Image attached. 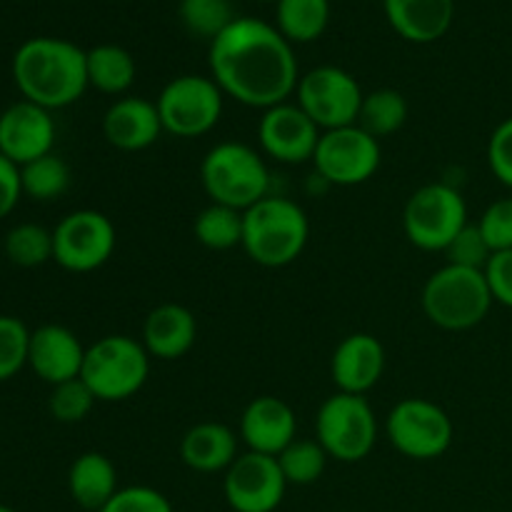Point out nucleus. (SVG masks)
Returning a JSON list of instances; mask_svg holds the SVG:
<instances>
[{"mask_svg": "<svg viewBox=\"0 0 512 512\" xmlns=\"http://www.w3.org/2000/svg\"><path fill=\"white\" fill-rule=\"evenodd\" d=\"M208 63L223 95L258 110L288 103L300 80L293 43L258 18H235L210 43Z\"/></svg>", "mask_w": 512, "mask_h": 512, "instance_id": "f257e3e1", "label": "nucleus"}, {"mask_svg": "<svg viewBox=\"0 0 512 512\" xmlns=\"http://www.w3.org/2000/svg\"><path fill=\"white\" fill-rule=\"evenodd\" d=\"M13 80L23 100L45 110L78 103L88 85V50L63 38H30L15 50Z\"/></svg>", "mask_w": 512, "mask_h": 512, "instance_id": "f03ea898", "label": "nucleus"}, {"mask_svg": "<svg viewBox=\"0 0 512 512\" xmlns=\"http://www.w3.org/2000/svg\"><path fill=\"white\" fill-rule=\"evenodd\" d=\"M310 238V220L295 200L273 195L243 213V245L253 263L285 268L303 255Z\"/></svg>", "mask_w": 512, "mask_h": 512, "instance_id": "7ed1b4c3", "label": "nucleus"}, {"mask_svg": "<svg viewBox=\"0 0 512 512\" xmlns=\"http://www.w3.org/2000/svg\"><path fill=\"white\" fill-rule=\"evenodd\" d=\"M200 183L210 203L248 210L270 195V173L263 155L245 143L213 145L200 163Z\"/></svg>", "mask_w": 512, "mask_h": 512, "instance_id": "20e7f679", "label": "nucleus"}, {"mask_svg": "<svg viewBox=\"0 0 512 512\" xmlns=\"http://www.w3.org/2000/svg\"><path fill=\"white\" fill-rule=\"evenodd\" d=\"M420 303L430 323L460 333L483 323L495 300L485 270L445 263L428 278Z\"/></svg>", "mask_w": 512, "mask_h": 512, "instance_id": "39448f33", "label": "nucleus"}, {"mask_svg": "<svg viewBox=\"0 0 512 512\" xmlns=\"http://www.w3.org/2000/svg\"><path fill=\"white\" fill-rule=\"evenodd\" d=\"M150 375V355L130 335H105L88 345L80 378L103 403H120L143 390Z\"/></svg>", "mask_w": 512, "mask_h": 512, "instance_id": "423d86ee", "label": "nucleus"}, {"mask_svg": "<svg viewBox=\"0 0 512 512\" xmlns=\"http://www.w3.org/2000/svg\"><path fill=\"white\" fill-rule=\"evenodd\" d=\"M315 440L328 458L338 463H360L378 443V418L365 395L335 393L320 405L315 418Z\"/></svg>", "mask_w": 512, "mask_h": 512, "instance_id": "0eeeda50", "label": "nucleus"}, {"mask_svg": "<svg viewBox=\"0 0 512 512\" xmlns=\"http://www.w3.org/2000/svg\"><path fill=\"white\" fill-rule=\"evenodd\" d=\"M468 205L448 183H428L415 190L403 210L405 238L425 253H443L468 225Z\"/></svg>", "mask_w": 512, "mask_h": 512, "instance_id": "6e6552de", "label": "nucleus"}, {"mask_svg": "<svg viewBox=\"0 0 512 512\" xmlns=\"http://www.w3.org/2000/svg\"><path fill=\"white\" fill-rule=\"evenodd\" d=\"M223 100V90L213 78L178 75L155 100L163 133L175 138H200L210 133L223 115Z\"/></svg>", "mask_w": 512, "mask_h": 512, "instance_id": "1a4fd4ad", "label": "nucleus"}, {"mask_svg": "<svg viewBox=\"0 0 512 512\" xmlns=\"http://www.w3.org/2000/svg\"><path fill=\"white\" fill-rule=\"evenodd\" d=\"M385 435L400 455L410 460H435L453 445V420L438 403L405 398L385 418Z\"/></svg>", "mask_w": 512, "mask_h": 512, "instance_id": "9d476101", "label": "nucleus"}, {"mask_svg": "<svg viewBox=\"0 0 512 512\" xmlns=\"http://www.w3.org/2000/svg\"><path fill=\"white\" fill-rule=\"evenodd\" d=\"M295 95H298L295 103L323 133L358 123L360 105L365 98L358 80L338 65H320L300 75Z\"/></svg>", "mask_w": 512, "mask_h": 512, "instance_id": "9b49d317", "label": "nucleus"}, {"mask_svg": "<svg viewBox=\"0 0 512 512\" xmlns=\"http://www.w3.org/2000/svg\"><path fill=\"white\" fill-rule=\"evenodd\" d=\"M118 233L100 210H73L53 228V260L68 273H93L115 253Z\"/></svg>", "mask_w": 512, "mask_h": 512, "instance_id": "f8f14e48", "label": "nucleus"}, {"mask_svg": "<svg viewBox=\"0 0 512 512\" xmlns=\"http://www.w3.org/2000/svg\"><path fill=\"white\" fill-rule=\"evenodd\" d=\"M313 165L330 185L353 188L368 183L380 168V140L365 133L358 123L325 130L315 148Z\"/></svg>", "mask_w": 512, "mask_h": 512, "instance_id": "ddd939ff", "label": "nucleus"}, {"mask_svg": "<svg viewBox=\"0 0 512 512\" xmlns=\"http://www.w3.org/2000/svg\"><path fill=\"white\" fill-rule=\"evenodd\" d=\"M288 490L278 458L248 450L225 470L223 493L235 512H275Z\"/></svg>", "mask_w": 512, "mask_h": 512, "instance_id": "4468645a", "label": "nucleus"}, {"mask_svg": "<svg viewBox=\"0 0 512 512\" xmlns=\"http://www.w3.org/2000/svg\"><path fill=\"white\" fill-rule=\"evenodd\" d=\"M323 130L305 115L298 103H280L263 110L258 123L260 148L268 158L285 165H300L313 160Z\"/></svg>", "mask_w": 512, "mask_h": 512, "instance_id": "2eb2a0df", "label": "nucleus"}, {"mask_svg": "<svg viewBox=\"0 0 512 512\" xmlns=\"http://www.w3.org/2000/svg\"><path fill=\"white\" fill-rule=\"evenodd\" d=\"M55 120L50 110L18 100L0 113V153L15 165H25L53 153Z\"/></svg>", "mask_w": 512, "mask_h": 512, "instance_id": "dca6fc26", "label": "nucleus"}, {"mask_svg": "<svg viewBox=\"0 0 512 512\" xmlns=\"http://www.w3.org/2000/svg\"><path fill=\"white\" fill-rule=\"evenodd\" d=\"M85 345L70 328L58 323L40 325L30 333L28 368L43 383L60 385L80 378L85 360Z\"/></svg>", "mask_w": 512, "mask_h": 512, "instance_id": "f3484780", "label": "nucleus"}, {"mask_svg": "<svg viewBox=\"0 0 512 512\" xmlns=\"http://www.w3.org/2000/svg\"><path fill=\"white\" fill-rule=\"evenodd\" d=\"M240 438L253 453L278 458L298 438V418L285 400L258 395L240 415Z\"/></svg>", "mask_w": 512, "mask_h": 512, "instance_id": "a211bd4d", "label": "nucleus"}, {"mask_svg": "<svg viewBox=\"0 0 512 512\" xmlns=\"http://www.w3.org/2000/svg\"><path fill=\"white\" fill-rule=\"evenodd\" d=\"M383 370L385 348L370 333H353L343 338L330 358V378L338 393H370L383 378Z\"/></svg>", "mask_w": 512, "mask_h": 512, "instance_id": "6ab92c4d", "label": "nucleus"}, {"mask_svg": "<svg viewBox=\"0 0 512 512\" xmlns=\"http://www.w3.org/2000/svg\"><path fill=\"white\" fill-rule=\"evenodd\" d=\"M103 135L123 153H140L163 135L158 105L145 98H120L105 110Z\"/></svg>", "mask_w": 512, "mask_h": 512, "instance_id": "aec40b11", "label": "nucleus"}, {"mask_svg": "<svg viewBox=\"0 0 512 512\" xmlns=\"http://www.w3.org/2000/svg\"><path fill=\"white\" fill-rule=\"evenodd\" d=\"M198 340V320L185 305L163 303L145 318L143 340L150 358L178 360L193 350Z\"/></svg>", "mask_w": 512, "mask_h": 512, "instance_id": "412c9836", "label": "nucleus"}, {"mask_svg": "<svg viewBox=\"0 0 512 512\" xmlns=\"http://www.w3.org/2000/svg\"><path fill=\"white\" fill-rule=\"evenodd\" d=\"M388 23L410 43H435L453 25L455 0H383Z\"/></svg>", "mask_w": 512, "mask_h": 512, "instance_id": "4be33fe9", "label": "nucleus"}, {"mask_svg": "<svg viewBox=\"0 0 512 512\" xmlns=\"http://www.w3.org/2000/svg\"><path fill=\"white\" fill-rule=\"evenodd\" d=\"M180 458L195 473H225L238 458V435L228 425L205 420L183 435Z\"/></svg>", "mask_w": 512, "mask_h": 512, "instance_id": "5701e85b", "label": "nucleus"}, {"mask_svg": "<svg viewBox=\"0 0 512 512\" xmlns=\"http://www.w3.org/2000/svg\"><path fill=\"white\" fill-rule=\"evenodd\" d=\"M68 490L75 505L88 512H100L120 490L113 460L95 450L78 455L68 470Z\"/></svg>", "mask_w": 512, "mask_h": 512, "instance_id": "b1692460", "label": "nucleus"}, {"mask_svg": "<svg viewBox=\"0 0 512 512\" xmlns=\"http://www.w3.org/2000/svg\"><path fill=\"white\" fill-rule=\"evenodd\" d=\"M138 75L135 58L113 43L95 45L88 50V85L105 95H123Z\"/></svg>", "mask_w": 512, "mask_h": 512, "instance_id": "393cba45", "label": "nucleus"}, {"mask_svg": "<svg viewBox=\"0 0 512 512\" xmlns=\"http://www.w3.org/2000/svg\"><path fill=\"white\" fill-rule=\"evenodd\" d=\"M330 20L328 0H278L275 28L290 43H310L325 33Z\"/></svg>", "mask_w": 512, "mask_h": 512, "instance_id": "a878e982", "label": "nucleus"}, {"mask_svg": "<svg viewBox=\"0 0 512 512\" xmlns=\"http://www.w3.org/2000/svg\"><path fill=\"white\" fill-rule=\"evenodd\" d=\"M408 100L403 93L393 88L373 90L363 98L358 113V125L375 140L388 138V135L398 133L408 120Z\"/></svg>", "mask_w": 512, "mask_h": 512, "instance_id": "bb28decb", "label": "nucleus"}, {"mask_svg": "<svg viewBox=\"0 0 512 512\" xmlns=\"http://www.w3.org/2000/svg\"><path fill=\"white\" fill-rule=\"evenodd\" d=\"M193 235L203 248L218 250V253L238 248L243 245V210L210 203L195 218Z\"/></svg>", "mask_w": 512, "mask_h": 512, "instance_id": "cd10ccee", "label": "nucleus"}, {"mask_svg": "<svg viewBox=\"0 0 512 512\" xmlns=\"http://www.w3.org/2000/svg\"><path fill=\"white\" fill-rule=\"evenodd\" d=\"M20 185H23V195L38 200V203H48V200L60 198L70 188V168L63 158L48 153L43 158L20 165Z\"/></svg>", "mask_w": 512, "mask_h": 512, "instance_id": "c85d7f7f", "label": "nucleus"}, {"mask_svg": "<svg viewBox=\"0 0 512 512\" xmlns=\"http://www.w3.org/2000/svg\"><path fill=\"white\" fill-rule=\"evenodd\" d=\"M3 250L18 268H40L53 260V230L38 223H20L8 230Z\"/></svg>", "mask_w": 512, "mask_h": 512, "instance_id": "c756f323", "label": "nucleus"}, {"mask_svg": "<svg viewBox=\"0 0 512 512\" xmlns=\"http://www.w3.org/2000/svg\"><path fill=\"white\" fill-rule=\"evenodd\" d=\"M278 465L288 485H313L323 478L325 465H328V453H325L318 440L295 438L278 455Z\"/></svg>", "mask_w": 512, "mask_h": 512, "instance_id": "7c9ffc66", "label": "nucleus"}, {"mask_svg": "<svg viewBox=\"0 0 512 512\" xmlns=\"http://www.w3.org/2000/svg\"><path fill=\"white\" fill-rule=\"evenodd\" d=\"M178 15L190 35L210 43L235 20L230 0H180Z\"/></svg>", "mask_w": 512, "mask_h": 512, "instance_id": "2f4dec72", "label": "nucleus"}, {"mask_svg": "<svg viewBox=\"0 0 512 512\" xmlns=\"http://www.w3.org/2000/svg\"><path fill=\"white\" fill-rule=\"evenodd\" d=\"M95 403H98V398L93 395V390L85 385L83 378H75L68 380V383L53 385L48 398V410L58 423L75 425L88 418Z\"/></svg>", "mask_w": 512, "mask_h": 512, "instance_id": "473e14b6", "label": "nucleus"}, {"mask_svg": "<svg viewBox=\"0 0 512 512\" xmlns=\"http://www.w3.org/2000/svg\"><path fill=\"white\" fill-rule=\"evenodd\" d=\"M28 325L15 315H0V383L15 378L28 365Z\"/></svg>", "mask_w": 512, "mask_h": 512, "instance_id": "72a5a7b5", "label": "nucleus"}, {"mask_svg": "<svg viewBox=\"0 0 512 512\" xmlns=\"http://www.w3.org/2000/svg\"><path fill=\"white\" fill-rule=\"evenodd\" d=\"M448 265H460V268L470 270H485L488 268L490 258H493V250H490L488 240L480 233L478 223H468L453 240H450L448 248L443 250Z\"/></svg>", "mask_w": 512, "mask_h": 512, "instance_id": "f704fd0d", "label": "nucleus"}, {"mask_svg": "<svg viewBox=\"0 0 512 512\" xmlns=\"http://www.w3.org/2000/svg\"><path fill=\"white\" fill-rule=\"evenodd\" d=\"M478 228L488 240L493 255L512 250V198H500L490 203L480 215Z\"/></svg>", "mask_w": 512, "mask_h": 512, "instance_id": "c9c22d12", "label": "nucleus"}, {"mask_svg": "<svg viewBox=\"0 0 512 512\" xmlns=\"http://www.w3.org/2000/svg\"><path fill=\"white\" fill-rule=\"evenodd\" d=\"M100 512H175L170 500L160 490L148 485H128L113 495Z\"/></svg>", "mask_w": 512, "mask_h": 512, "instance_id": "e433bc0d", "label": "nucleus"}, {"mask_svg": "<svg viewBox=\"0 0 512 512\" xmlns=\"http://www.w3.org/2000/svg\"><path fill=\"white\" fill-rule=\"evenodd\" d=\"M490 173L512 190V115L493 130L488 140Z\"/></svg>", "mask_w": 512, "mask_h": 512, "instance_id": "4c0bfd02", "label": "nucleus"}, {"mask_svg": "<svg viewBox=\"0 0 512 512\" xmlns=\"http://www.w3.org/2000/svg\"><path fill=\"white\" fill-rule=\"evenodd\" d=\"M485 278H488L495 303L512 310V250L495 253L490 258L488 268H485Z\"/></svg>", "mask_w": 512, "mask_h": 512, "instance_id": "58836bf2", "label": "nucleus"}, {"mask_svg": "<svg viewBox=\"0 0 512 512\" xmlns=\"http://www.w3.org/2000/svg\"><path fill=\"white\" fill-rule=\"evenodd\" d=\"M20 198H23L20 168L13 160H8L0 153V220L8 218V215L13 213Z\"/></svg>", "mask_w": 512, "mask_h": 512, "instance_id": "ea45409f", "label": "nucleus"}, {"mask_svg": "<svg viewBox=\"0 0 512 512\" xmlns=\"http://www.w3.org/2000/svg\"><path fill=\"white\" fill-rule=\"evenodd\" d=\"M0 512H15V510L8 508V505H0Z\"/></svg>", "mask_w": 512, "mask_h": 512, "instance_id": "a19ab883", "label": "nucleus"}, {"mask_svg": "<svg viewBox=\"0 0 512 512\" xmlns=\"http://www.w3.org/2000/svg\"><path fill=\"white\" fill-rule=\"evenodd\" d=\"M275 3H278V0H275Z\"/></svg>", "mask_w": 512, "mask_h": 512, "instance_id": "79ce46f5", "label": "nucleus"}]
</instances>
